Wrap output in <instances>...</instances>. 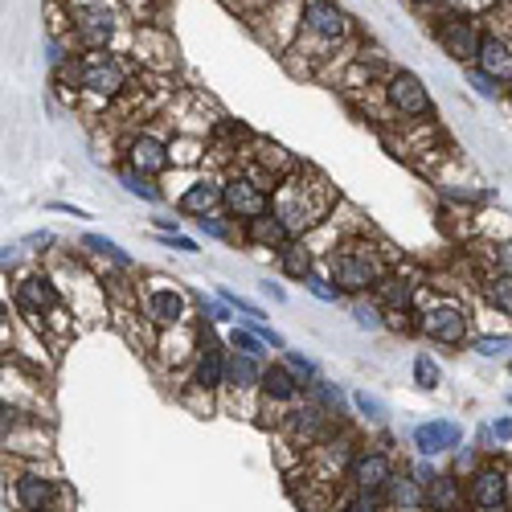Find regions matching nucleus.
I'll use <instances>...</instances> for the list:
<instances>
[{
	"label": "nucleus",
	"instance_id": "a211bd4d",
	"mask_svg": "<svg viewBox=\"0 0 512 512\" xmlns=\"http://www.w3.org/2000/svg\"><path fill=\"white\" fill-rule=\"evenodd\" d=\"M410 447L422 459H439V455H455L463 447V426L451 418H431V422H418L410 431Z\"/></svg>",
	"mask_w": 512,
	"mask_h": 512
},
{
	"label": "nucleus",
	"instance_id": "de8ad7c7",
	"mask_svg": "<svg viewBox=\"0 0 512 512\" xmlns=\"http://www.w3.org/2000/svg\"><path fill=\"white\" fill-rule=\"evenodd\" d=\"M156 242L164 246V250H181V254H197L201 246L193 242V238H185V234H156Z\"/></svg>",
	"mask_w": 512,
	"mask_h": 512
},
{
	"label": "nucleus",
	"instance_id": "9b49d317",
	"mask_svg": "<svg viewBox=\"0 0 512 512\" xmlns=\"http://www.w3.org/2000/svg\"><path fill=\"white\" fill-rule=\"evenodd\" d=\"M271 205H275V193H271V189H263L254 177H246V173H230V177H226L222 209H226V218H230V222L250 226V222L267 218Z\"/></svg>",
	"mask_w": 512,
	"mask_h": 512
},
{
	"label": "nucleus",
	"instance_id": "7ed1b4c3",
	"mask_svg": "<svg viewBox=\"0 0 512 512\" xmlns=\"http://www.w3.org/2000/svg\"><path fill=\"white\" fill-rule=\"evenodd\" d=\"M328 275L332 283L340 287V295H353V300H365V295L377 291V283L386 279V263H381V254L369 246V238H345L336 242L332 254H328Z\"/></svg>",
	"mask_w": 512,
	"mask_h": 512
},
{
	"label": "nucleus",
	"instance_id": "c756f323",
	"mask_svg": "<svg viewBox=\"0 0 512 512\" xmlns=\"http://www.w3.org/2000/svg\"><path fill=\"white\" fill-rule=\"evenodd\" d=\"M484 304L500 316H512V275H488L484 279Z\"/></svg>",
	"mask_w": 512,
	"mask_h": 512
},
{
	"label": "nucleus",
	"instance_id": "dca6fc26",
	"mask_svg": "<svg viewBox=\"0 0 512 512\" xmlns=\"http://www.w3.org/2000/svg\"><path fill=\"white\" fill-rule=\"evenodd\" d=\"M70 25H74V46L78 50H107L115 37V13L107 9V0H95V5H74L70 9Z\"/></svg>",
	"mask_w": 512,
	"mask_h": 512
},
{
	"label": "nucleus",
	"instance_id": "412c9836",
	"mask_svg": "<svg viewBox=\"0 0 512 512\" xmlns=\"http://www.w3.org/2000/svg\"><path fill=\"white\" fill-rule=\"evenodd\" d=\"M476 66H480L484 74H492V78L500 82V87L508 91V87H512V41H508V37H500V33H484Z\"/></svg>",
	"mask_w": 512,
	"mask_h": 512
},
{
	"label": "nucleus",
	"instance_id": "0eeeda50",
	"mask_svg": "<svg viewBox=\"0 0 512 512\" xmlns=\"http://www.w3.org/2000/svg\"><path fill=\"white\" fill-rule=\"evenodd\" d=\"M275 431L287 439V447L300 451V459H308L316 447H324V443L340 431V422H336V418H328L320 406L304 402V406L283 410V414L275 418Z\"/></svg>",
	"mask_w": 512,
	"mask_h": 512
},
{
	"label": "nucleus",
	"instance_id": "f8f14e48",
	"mask_svg": "<svg viewBox=\"0 0 512 512\" xmlns=\"http://www.w3.org/2000/svg\"><path fill=\"white\" fill-rule=\"evenodd\" d=\"M418 332L435 345H447V349H459L472 340V316H467L455 300H439L426 312H418Z\"/></svg>",
	"mask_w": 512,
	"mask_h": 512
},
{
	"label": "nucleus",
	"instance_id": "f257e3e1",
	"mask_svg": "<svg viewBox=\"0 0 512 512\" xmlns=\"http://www.w3.org/2000/svg\"><path fill=\"white\" fill-rule=\"evenodd\" d=\"M332 189H328V181H320V177H312L308 168H295V173L275 189V213L291 226V234L295 238H304L308 230H316V226H324V218H328V209H332Z\"/></svg>",
	"mask_w": 512,
	"mask_h": 512
},
{
	"label": "nucleus",
	"instance_id": "a19ab883",
	"mask_svg": "<svg viewBox=\"0 0 512 512\" xmlns=\"http://www.w3.org/2000/svg\"><path fill=\"white\" fill-rule=\"evenodd\" d=\"M218 300H226L234 312H242L250 324H267V312L259 308V304H250L246 295H238V291H230V287H218Z\"/></svg>",
	"mask_w": 512,
	"mask_h": 512
},
{
	"label": "nucleus",
	"instance_id": "8fccbe9b",
	"mask_svg": "<svg viewBox=\"0 0 512 512\" xmlns=\"http://www.w3.org/2000/svg\"><path fill=\"white\" fill-rule=\"evenodd\" d=\"M152 226H156V234H181V218H173V213H156Z\"/></svg>",
	"mask_w": 512,
	"mask_h": 512
},
{
	"label": "nucleus",
	"instance_id": "4d7b16f0",
	"mask_svg": "<svg viewBox=\"0 0 512 512\" xmlns=\"http://www.w3.org/2000/svg\"><path fill=\"white\" fill-rule=\"evenodd\" d=\"M508 406H512V390H508Z\"/></svg>",
	"mask_w": 512,
	"mask_h": 512
},
{
	"label": "nucleus",
	"instance_id": "c03bdc74",
	"mask_svg": "<svg viewBox=\"0 0 512 512\" xmlns=\"http://www.w3.org/2000/svg\"><path fill=\"white\" fill-rule=\"evenodd\" d=\"M197 312L205 324H230L238 312L226 304V300H205V295H197Z\"/></svg>",
	"mask_w": 512,
	"mask_h": 512
},
{
	"label": "nucleus",
	"instance_id": "6e6d98bb",
	"mask_svg": "<svg viewBox=\"0 0 512 512\" xmlns=\"http://www.w3.org/2000/svg\"><path fill=\"white\" fill-rule=\"evenodd\" d=\"M504 99H508V107H512V87H508V95H504Z\"/></svg>",
	"mask_w": 512,
	"mask_h": 512
},
{
	"label": "nucleus",
	"instance_id": "3c124183",
	"mask_svg": "<svg viewBox=\"0 0 512 512\" xmlns=\"http://www.w3.org/2000/svg\"><path fill=\"white\" fill-rule=\"evenodd\" d=\"M21 242H5V250H0V263H5V271H13L17 263H21Z\"/></svg>",
	"mask_w": 512,
	"mask_h": 512
},
{
	"label": "nucleus",
	"instance_id": "423d86ee",
	"mask_svg": "<svg viewBox=\"0 0 512 512\" xmlns=\"http://www.w3.org/2000/svg\"><path fill=\"white\" fill-rule=\"evenodd\" d=\"M13 308L46 336V328H50V320L54 316H66V308H62V287L54 283V275H46V271H33V275H17V283H13Z\"/></svg>",
	"mask_w": 512,
	"mask_h": 512
},
{
	"label": "nucleus",
	"instance_id": "9d476101",
	"mask_svg": "<svg viewBox=\"0 0 512 512\" xmlns=\"http://www.w3.org/2000/svg\"><path fill=\"white\" fill-rule=\"evenodd\" d=\"M386 107L402 123H431L435 119V99L414 70H390L386 74Z\"/></svg>",
	"mask_w": 512,
	"mask_h": 512
},
{
	"label": "nucleus",
	"instance_id": "1a4fd4ad",
	"mask_svg": "<svg viewBox=\"0 0 512 512\" xmlns=\"http://www.w3.org/2000/svg\"><path fill=\"white\" fill-rule=\"evenodd\" d=\"M512 500V467L492 455L467 476V508L472 512H508Z\"/></svg>",
	"mask_w": 512,
	"mask_h": 512
},
{
	"label": "nucleus",
	"instance_id": "f03ea898",
	"mask_svg": "<svg viewBox=\"0 0 512 512\" xmlns=\"http://www.w3.org/2000/svg\"><path fill=\"white\" fill-rule=\"evenodd\" d=\"M5 480L17 512H70V488L46 463L5 459Z\"/></svg>",
	"mask_w": 512,
	"mask_h": 512
},
{
	"label": "nucleus",
	"instance_id": "f704fd0d",
	"mask_svg": "<svg viewBox=\"0 0 512 512\" xmlns=\"http://www.w3.org/2000/svg\"><path fill=\"white\" fill-rule=\"evenodd\" d=\"M226 345H230V353H246V357L267 361V340H263L259 332H250V328H230Z\"/></svg>",
	"mask_w": 512,
	"mask_h": 512
},
{
	"label": "nucleus",
	"instance_id": "79ce46f5",
	"mask_svg": "<svg viewBox=\"0 0 512 512\" xmlns=\"http://www.w3.org/2000/svg\"><path fill=\"white\" fill-rule=\"evenodd\" d=\"M279 361H283V365H287V369H291L295 377H300V381H304V390H308V386H312V381L320 377V365H316L312 357H304V353H295V349H287V353H283Z\"/></svg>",
	"mask_w": 512,
	"mask_h": 512
},
{
	"label": "nucleus",
	"instance_id": "aec40b11",
	"mask_svg": "<svg viewBox=\"0 0 512 512\" xmlns=\"http://www.w3.org/2000/svg\"><path fill=\"white\" fill-rule=\"evenodd\" d=\"M263 373H267V361L259 357H246V353H230V369H226V390L230 398H250L263 390Z\"/></svg>",
	"mask_w": 512,
	"mask_h": 512
},
{
	"label": "nucleus",
	"instance_id": "4be33fe9",
	"mask_svg": "<svg viewBox=\"0 0 512 512\" xmlns=\"http://www.w3.org/2000/svg\"><path fill=\"white\" fill-rule=\"evenodd\" d=\"M222 189H226V177H197L181 197H177V209L189 213V218H205L222 205Z\"/></svg>",
	"mask_w": 512,
	"mask_h": 512
},
{
	"label": "nucleus",
	"instance_id": "473e14b6",
	"mask_svg": "<svg viewBox=\"0 0 512 512\" xmlns=\"http://www.w3.org/2000/svg\"><path fill=\"white\" fill-rule=\"evenodd\" d=\"M480 443H484V451H500V447H512V414H500V418H492V422H484L480 426Z\"/></svg>",
	"mask_w": 512,
	"mask_h": 512
},
{
	"label": "nucleus",
	"instance_id": "c85d7f7f",
	"mask_svg": "<svg viewBox=\"0 0 512 512\" xmlns=\"http://www.w3.org/2000/svg\"><path fill=\"white\" fill-rule=\"evenodd\" d=\"M82 250H91L95 254V259H107V263H115L119 271H132L136 267V259H132V254H127L119 242H111L107 234H82V242H78Z\"/></svg>",
	"mask_w": 512,
	"mask_h": 512
},
{
	"label": "nucleus",
	"instance_id": "49530a36",
	"mask_svg": "<svg viewBox=\"0 0 512 512\" xmlns=\"http://www.w3.org/2000/svg\"><path fill=\"white\" fill-rule=\"evenodd\" d=\"M406 472H410L418 484H431V480L439 476V467H435V459H422V455H418L414 463H406Z\"/></svg>",
	"mask_w": 512,
	"mask_h": 512
},
{
	"label": "nucleus",
	"instance_id": "6e6552de",
	"mask_svg": "<svg viewBox=\"0 0 512 512\" xmlns=\"http://www.w3.org/2000/svg\"><path fill=\"white\" fill-rule=\"evenodd\" d=\"M136 304L144 312V320L156 328V332H168V328H181L189 324V308L193 300L168 279H148L144 287H136Z\"/></svg>",
	"mask_w": 512,
	"mask_h": 512
},
{
	"label": "nucleus",
	"instance_id": "39448f33",
	"mask_svg": "<svg viewBox=\"0 0 512 512\" xmlns=\"http://www.w3.org/2000/svg\"><path fill=\"white\" fill-rule=\"evenodd\" d=\"M230 345H222L218 336L209 332V324L201 320V349H197V361L189 365V377H185V398H205L213 406V398H218L226 390V369H230Z\"/></svg>",
	"mask_w": 512,
	"mask_h": 512
},
{
	"label": "nucleus",
	"instance_id": "864d4df0",
	"mask_svg": "<svg viewBox=\"0 0 512 512\" xmlns=\"http://www.w3.org/2000/svg\"><path fill=\"white\" fill-rule=\"evenodd\" d=\"M259 287H263V295H271V300H275V304H283V300H287V291H283L279 283H271V279H263Z\"/></svg>",
	"mask_w": 512,
	"mask_h": 512
},
{
	"label": "nucleus",
	"instance_id": "2eb2a0df",
	"mask_svg": "<svg viewBox=\"0 0 512 512\" xmlns=\"http://www.w3.org/2000/svg\"><path fill=\"white\" fill-rule=\"evenodd\" d=\"M173 164H177L173 144H168L164 136H156V132H136L132 140L123 144V168H132V173H140L148 181L164 177Z\"/></svg>",
	"mask_w": 512,
	"mask_h": 512
},
{
	"label": "nucleus",
	"instance_id": "20e7f679",
	"mask_svg": "<svg viewBox=\"0 0 512 512\" xmlns=\"http://www.w3.org/2000/svg\"><path fill=\"white\" fill-rule=\"evenodd\" d=\"M353 33L349 13L336 5V0H304L300 5V41H312V58H328L340 41Z\"/></svg>",
	"mask_w": 512,
	"mask_h": 512
},
{
	"label": "nucleus",
	"instance_id": "5701e85b",
	"mask_svg": "<svg viewBox=\"0 0 512 512\" xmlns=\"http://www.w3.org/2000/svg\"><path fill=\"white\" fill-rule=\"evenodd\" d=\"M242 242H246V246H254V250H275V254H279L287 242H295V234H291V226L279 218V213L271 209L267 218L242 226Z\"/></svg>",
	"mask_w": 512,
	"mask_h": 512
},
{
	"label": "nucleus",
	"instance_id": "37998d69",
	"mask_svg": "<svg viewBox=\"0 0 512 512\" xmlns=\"http://www.w3.org/2000/svg\"><path fill=\"white\" fill-rule=\"evenodd\" d=\"M304 287L316 295L320 304H340V300H345V295H340V287L332 283V275H320V271H312V275L304 279Z\"/></svg>",
	"mask_w": 512,
	"mask_h": 512
},
{
	"label": "nucleus",
	"instance_id": "ea45409f",
	"mask_svg": "<svg viewBox=\"0 0 512 512\" xmlns=\"http://www.w3.org/2000/svg\"><path fill=\"white\" fill-rule=\"evenodd\" d=\"M197 230L205 234V238H218V242H234L238 238V222H230V218H218V213H205V218H197Z\"/></svg>",
	"mask_w": 512,
	"mask_h": 512
},
{
	"label": "nucleus",
	"instance_id": "13d9d810",
	"mask_svg": "<svg viewBox=\"0 0 512 512\" xmlns=\"http://www.w3.org/2000/svg\"><path fill=\"white\" fill-rule=\"evenodd\" d=\"M508 373H512V357H508Z\"/></svg>",
	"mask_w": 512,
	"mask_h": 512
},
{
	"label": "nucleus",
	"instance_id": "cd10ccee",
	"mask_svg": "<svg viewBox=\"0 0 512 512\" xmlns=\"http://www.w3.org/2000/svg\"><path fill=\"white\" fill-rule=\"evenodd\" d=\"M275 259H279V271L287 275V279H308L312 271H316V263H312V246L304 242V238H295V242H287L279 254H275Z\"/></svg>",
	"mask_w": 512,
	"mask_h": 512
},
{
	"label": "nucleus",
	"instance_id": "c9c22d12",
	"mask_svg": "<svg viewBox=\"0 0 512 512\" xmlns=\"http://www.w3.org/2000/svg\"><path fill=\"white\" fill-rule=\"evenodd\" d=\"M386 316H390V312L381 308L373 295H369V300H357V304H353V324L365 328V332H381V328H386Z\"/></svg>",
	"mask_w": 512,
	"mask_h": 512
},
{
	"label": "nucleus",
	"instance_id": "4c0bfd02",
	"mask_svg": "<svg viewBox=\"0 0 512 512\" xmlns=\"http://www.w3.org/2000/svg\"><path fill=\"white\" fill-rule=\"evenodd\" d=\"M119 185L132 193V197H140V201H148V205H160V189H156V181H148V177H140V173H132V168H119Z\"/></svg>",
	"mask_w": 512,
	"mask_h": 512
},
{
	"label": "nucleus",
	"instance_id": "2f4dec72",
	"mask_svg": "<svg viewBox=\"0 0 512 512\" xmlns=\"http://www.w3.org/2000/svg\"><path fill=\"white\" fill-rule=\"evenodd\" d=\"M467 349H472L476 357H488V361L512 357V336L508 332H480V336L467 340Z\"/></svg>",
	"mask_w": 512,
	"mask_h": 512
},
{
	"label": "nucleus",
	"instance_id": "b1692460",
	"mask_svg": "<svg viewBox=\"0 0 512 512\" xmlns=\"http://www.w3.org/2000/svg\"><path fill=\"white\" fill-rule=\"evenodd\" d=\"M467 508V484L455 472H439L426 484V512H463Z\"/></svg>",
	"mask_w": 512,
	"mask_h": 512
},
{
	"label": "nucleus",
	"instance_id": "09e8293b",
	"mask_svg": "<svg viewBox=\"0 0 512 512\" xmlns=\"http://www.w3.org/2000/svg\"><path fill=\"white\" fill-rule=\"evenodd\" d=\"M21 246H33V254H41L46 246H54V234H50V230H33V234L21 238Z\"/></svg>",
	"mask_w": 512,
	"mask_h": 512
},
{
	"label": "nucleus",
	"instance_id": "4468645a",
	"mask_svg": "<svg viewBox=\"0 0 512 512\" xmlns=\"http://www.w3.org/2000/svg\"><path fill=\"white\" fill-rule=\"evenodd\" d=\"M435 41L443 46L447 58H455L463 66H476L484 33H480V21L472 13H447L435 21Z\"/></svg>",
	"mask_w": 512,
	"mask_h": 512
},
{
	"label": "nucleus",
	"instance_id": "72a5a7b5",
	"mask_svg": "<svg viewBox=\"0 0 512 512\" xmlns=\"http://www.w3.org/2000/svg\"><path fill=\"white\" fill-rule=\"evenodd\" d=\"M328 512H390L386 508V496H373V492H345V496H340Z\"/></svg>",
	"mask_w": 512,
	"mask_h": 512
},
{
	"label": "nucleus",
	"instance_id": "58836bf2",
	"mask_svg": "<svg viewBox=\"0 0 512 512\" xmlns=\"http://www.w3.org/2000/svg\"><path fill=\"white\" fill-rule=\"evenodd\" d=\"M353 410H357L365 422H373V426H381V422L390 418V406L381 402L377 394H369V390H357V394H353Z\"/></svg>",
	"mask_w": 512,
	"mask_h": 512
},
{
	"label": "nucleus",
	"instance_id": "a18cd8bd",
	"mask_svg": "<svg viewBox=\"0 0 512 512\" xmlns=\"http://www.w3.org/2000/svg\"><path fill=\"white\" fill-rule=\"evenodd\" d=\"M492 267H496V275H512V234L492 246Z\"/></svg>",
	"mask_w": 512,
	"mask_h": 512
},
{
	"label": "nucleus",
	"instance_id": "e433bc0d",
	"mask_svg": "<svg viewBox=\"0 0 512 512\" xmlns=\"http://www.w3.org/2000/svg\"><path fill=\"white\" fill-rule=\"evenodd\" d=\"M463 78H467V87H472L480 99H488V103H500V95H508L500 82L492 74H484L480 66H463Z\"/></svg>",
	"mask_w": 512,
	"mask_h": 512
},
{
	"label": "nucleus",
	"instance_id": "393cba45",
	"mask_svg": "<svg viewBox=\"0 0 512 512\" xmlns=\"http://www.w3.org/2000/svg\"><path fill=\"white\" fill-rule=\"evenodd\" d=\"M304 402H312V406H320L328 418H336V422H345L349 418V406H353V398H345V390L336 386V381H328V377H316L312 386L304 390Z\"/></svg>",
	"mask_w": 512,
	"mask_h": 512
},
{
	"label": "nucleus",
	"instance_id": "603ef678",
	"mask_svg": "<svg viewBox=\"0 0 512 512\" xmlns=\"http://www.w3.org/2000/svg\"><path fill=\"white\" fill-rule=\"evenodd\" d=\"M50 209H54V213H66V218H91L87 209H78V205H70V201H50Z\"/></svg>",
	"mask_w": 512,
	"mask_h": 512
},
{
	"label": "nucleus",
	"instance_id": "f3484780",
	"mask_svg": "<svg viewBox=\"0 0 512 512\" xmlns=\"http://www.w3.org/2000/svg\"><path fill=\"white\" fill-rule=\"evenodd\" d=\"M82 91L95 95V99L115 103L127 91V66L115 54H107V50L87 54V58H82Z\"/></svg>",
	"mask_w": 512,
	"mask_h": 512
},
{
	"label": "nucleus",
	"instance_id": "6ab92c4d",
	"mask_svg": "<svg viewBox=\"0 0 512 512\" xmlns=\"http://www.w3.org/2000/svg\"><path fill=\"white\" fill-rule=\"evenodd\" d=\"M300 398H304V381L295 377L283 361H267L263 390H259V406L271 414V410H291V406H300Z\"/></svg>",
	"mask_w": 512,
	"mask_h": 512
},
{
	"label": "nucleus",
	"instance_id": "bb28decb",
	"mask_svg": "<svg viewBox=\"0 0 512 512\" xmlns=\"http://www.w3.org/2000/svg\"><path fill=\"white\" fill-rule=\"evenodd\" d=\"M414 291H418V283H410L402 275H386V279L377 283L373 300L386 308V312H414Z\"/></svg>",
	"mask_w": 512,
	"mask_h": 512
},
{
	"label": "nucleus",
	"instance_id": "ddd939ff",
	"mask_svg": "<svg viewBox=\"0 0 512 512\" xmlns=\"http://www.w3.org/2000/svg\"><path fill=\"white\" fill-rule=\"evenodd\" d=\"M398 480V459L386 447H361L349 463V476L345 484L353 492H373V496H386V488Z\"/></svg>",
	"mask_w": 512,
	"mask_h": 512
},
{
	"label": "nucleus",
	"instance_id": "a878e982",
	"mask_svg": "<svg viewBox=\"0 0 512 512\" xmlns=\"http://www.w3.org/2000/svg\"><path fill=\"white\" fill-rule=\"evenodd\" d=\"M386 508L390 512H426V484H418L402 467L398 480L386 488Z\"/></svg>",
	"mask_w": 512,
	"mask_h": 512
},
{
	"label": "nucleus",
	"instance_id": "7c9ffc66",
	"mask_svg": "<svg viewBox=\"0 0 512 512\" xmlns=\"http://www.w3.org/2000/svg\"><path fill=\"white\" fill-rule=\"evenodd\" d=\"M410 377H414V386H418V390L431 394V390L443 386V365L435 361V353H418L414 365H410Z\"/></svg>",
	"mask_w": 512,
	"mask_h": 512
},
{
	"label": "nucleus",
	"instance_id": "5fc2aeb1",
	"mask_svg": "<svg viewBox=\"0 0 512 512\" xmlns=\"http://www.w3.org/2000/svg\"><path fill=\"white\" fill-rule=\"evenodd\" d=\"M410 5H422L426 9V5H439V0H410Z\"/></svg>",
	"mask_w": 512,
	"mask_h": 512
}]
</instances>
